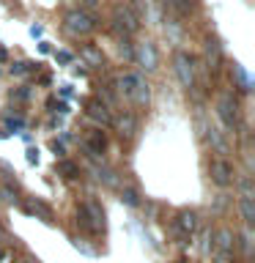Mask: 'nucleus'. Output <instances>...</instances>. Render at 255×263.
<instances>
[{
	"label": "nucleus",
	"instance_id": "1",
	"mask_svg": "<svg viewBox=\"0 0 255 263\" xmlns=\"http://www.w3.org/2000/svg\"><path fill=\"white\" fill-rule=\"evenodd\" d=\"M217 115H220V121H222V126H225V129H236L239 126V107L233 102V96L222 93L217 99Z\"/></svg>",
	"mask_w": 255,
	"mask_h": 263
},
{
	"label": "nucleus",
	"instance_id": "2",
	"mask_svg": "<svg viewBox=\"0 0 255 263\" xmlns=\"http://www.w3.org/2000/svg\"><path fill=\"white\" fill-rule=\"evenodd\" d=\"M66 30L71 36H88L94 30V16L88 11H69L66 14Z\"/></svg>",
	"mask_w": 255,
	"mask_h": 263
},
{
	"label": "nucleus",
	"instance_id": "3",
	"mask_svg": "<svg viewBox=\"0 0 255 263\" xmlns=\"http://www.w3.org/2000/svg\"><path fill=\"white\" fill-rule=\"evenodd\" d=\"M176 77L184 88H195V63L187 52L176 55Z\"/></svg>",
	"mask_w": 255,
	"mask_h": 263
},
{
	"label": "nucleus",
	"instance_id": "4",
	"mask_svg": "<svg viewBox=\"0 0 255 263\" xmlns=\"http://www.w3.org/2000/svg\"><path fill=\"white\" fill-rule=\"evenodd\" d=\"M209 173H211V181L220 186H228L230 181H233V167H230L225 159H214L209 164Z\"/></svg>",
	"mask_w": 255,
	"mask_h": 263
},
{
	"label": "nucleus",
	"instance_id": "5",
	"mask_svg": "<svg viewBox=\"0 0 255 263\" xmlns=\"http://www.w3.org/2000/svg\"><path fill=\"white\" fill-rule=\"evenodd\" d=\"M115 28L123 39L132 36V33L137 30V16L129 11V8H115Z\"/></svg>",
	"mask_w": 255,
	"mask_h": 263
},
{
	"label": "nucleus",
	"instance_id": "6",
	"mask_svg": "<svg viewBox=\"0 0 255 263\" xmlns=\"http://www.w3.org/2000/svg\"><path fill=\"white\" fill-rule=\"evenodd\" d=\"M135 61L143 66L145 71H154V69H156V49H154L151 41H145V44H140V47H137Z\"/></svg>",
	"mask_w": 255,
	"mask_h": 263
},
{
	"label": "nucleus",
	"instance_id": "7",
	"mask_svg": "<svg viewBox=\"0 0 255 263\" xmlns=\"http://www.w3.org/2000/svg\"><path fill=\"white\" fill-rule=\"evenodd\" d=\"M201 126H203L206 140L211 143L214 151H217V154H228V143H225V137H222V132L217 126H211V123H203V121H201Z\"/></svg>",
	"mask_w": 255,
	"mask_h": 263
},
{
	"label": "nucleus",
	"instance_id": "8",
	"mask_svg": "<svg viewBox=\"0 0 255 263\" xmlns=\"http://www.w3.org/2000/svg\"><path fill=\"white\" fill-rule=\"evenodd\" d=\"M135 77V85H132V102L135 104H148L151 102V88H148V82L140 77V74H132Z\"/></svg>",
	"mask_w": 255,
	"mask_h": 263
},
{
	"label": "nucleus",
	"instance_id": "9",
	"mask_svg": "<svg viewBox=\"0 0 255 263\" xmlns=\"http://www.w3.org/2000/svg\"><path fill=\"white\" fill-rule=\"evenodd\" d=\"M214 252H225V255L233 252V233L230 230H217L214 233Z\"/></svg>",
	"mask_w": 255,
	"mask_h": 263
},
{
	"label": "nucleus",
	"instance_id": "10",
	"mask_svg": "<svg viewBox=\"0 0 255 263\" xmlns=\"http://www.w3.org/2000/svg\"><path fill=\"white\" fill-rule=\"evenodd\" d=\"M239 209H242V217H244L247 225H252V219H255V203H252V192L239 197Z\"/></svg>",
	"mask_w": 255,
	"mask_h": 263
},
{
	"label": "nucleus",
	"instance_id": "11",
	"mask_svg": "<svg viewBox=\"0 0 255 263\" xmlns=\"http://www.w3.org/2000/svg\"><path fill=\"white\" fill-rule=\"evenodd\" d=\"M206 61H209V69H220V63H222V49L217 41H209L206 44Z\"/></svg>",
	"mask_w": 255,
	"mask_h": 263
},
{
	"label": "nucleus",
	"instance_id": "12",
	"mask_svg": "<svg viewBox=\"0 0 255 263\" xmlns=\"http://www.w3.org/2000/svg\"><path fill=\"white\" fill-rule=\"evenodd\" d=\"M176 228H178V230H184V233H192V230L197 228V217H195L192 211H181V214H178Z\"/></svg>",
	"mask_w": 255,
	"mask_h": 263
},
{
	"label": "nucleus",
	"instance_id": "13",
	"mask_svg": "<svg viewBox=\"0 0 255 263\" xmlns=\"http://www.w3.org/2000/svg\"><path fill=\"white\" fill-rule=\"evenodd\" d=\"M118 129H121V137H132L135 135V129H137V118L135 115H121L118 118Z\"/></svg>",
	"mask_w": 255,
	"mask_h": 263
},
{
	"label": "nucleus",
	"instance_id": "14",
	"mask_svg": "<svg viewBox=\"0 0 255 263\" xmlns=\"http://www.w3.org/2000/svg\"><path fill=\"white\" fill-rule=\"evenodd\" d=\"M88 107H90V118H96V121H102V123H110V112H107L104 104H99L96 99H94Z\"/></svg>",
	"mask_w": 255,
	"mask_h": 263
},
{
	"label": "nucleus",
	"instance_id": "15",
	"mask_svg": "<svg viewBox=\"0 0 255 263\" xmlns=\"http://www.w3.org/2000/svg\"><path fill=\"white\" fill-rule=\"evenodd\" d=\"M132 85H135V77H132V74L118 77V90H121L123 96H129V99H132Z\"/></svg>",
	"mask_w": 255,
	"mask_h": 263
},
{
	"label": "nucleus",
	"instance_id": "16",
	"mask_svg": "<svg viewBox=\"0 0 255 263\" xmlns=\"http://www.w3.org/2000/svg\"><path fill=\"white\" fill-rule=\"evenodd\" d=\"M118 52H121V58L123 61H135V49H132V44H129V39H121V44H118Z\"/></svg>",
	"mask_w": 255,
	"mask_h": 263
},
{
	"label": "nucleus",
	"instance_id": "17",
	"mask_svg": "<svg viewBox=\"0 0 255 263\" xmlns=\"http://www.w3.org/2000/svg\"><path fill=\"white\" fill-rule=\"evenodd\" d=\"M170 8H176L178 14H189L192 11V0H168Z\"/></svg>",
	"mask_w": 255,
	"mask_h": 263
},
{
	"label": "nucleus",
	"instance_id": "18",
	"mask_svg": "<svg viewBox=\"0 0 255 263\" xmlns=\"http://www.w3.org/2000/svg\"><path fill=\"white\" fill-rule=\"evenodd\" d=\"M121 200L126 203V205H132V209H137V205H140V197H137L135 189H123V192H121Z\"/></svg>",
	"mask_w": 255,
	"mask_h": 263
},
{
	"label": "nucleus",
	"instance_id": "19",
	"mask_svg": "<svg viewBox=\"0 0 255 263\" xmlns=\"http://www.w3.org/2000/svg\"><path fill=\"white\" fill-rule=\"evenodd\" d=\"M88 148H90L94 154H102V151H104V137H102V135H94V137L88 140Z\"/></svg>",
	"mask_w": 255,
	"mask_h": 263
},
{
	"label": "nucleus",
	"instance_id": "20",
	"mask_svg": "<svg viewBox=\"0 0 255 263\" xmlns=\"http://www.w3.org/2000/svg\"><path fill=\"white\" fill-rule=\"evenodd\" d=\"M242 250H244L247 255L252 252V233H250V230H244V236H242Z\"/></svg>",
	"mask_w": 255,
	"mask_h": 263
},
{
	"label": "nucleus",
	"instance_id": "21",
	"mask_svg": "<svg viewBox=\"0 0 255 263\" xmlns=\"http://www.w3.org/2000/svg\"><path fill=\"white\" fill-rule=\"evenodd\" d=\"M58 170H61V173H66V176H74V173H77V167H74V164L71 162H61V164H58Z\"/></svg>",
	"mask_w": 255,
	"mask_h": 263
},
{
	"label": "nucleus",
	"instance_id": "22",
	"mask_svg": "<svg viewBox=\"0 0 255 263\" xmlns=\"http://www.w3.org/2000/svg\"><path fill=\"white\" fill-rule=\"evenodd\" d=\"M82 55H85L90 63H102V58H99V52H96V49H90V47H88V49H85V52H82Z\"/></svg>",
	"mask_w": 255,
	"mask_h": 263
},
{
	"label": "nucleus",
	"instance_id": "23",
	"mask_svg": "<svg viewBox=\"0 0 255 263\" xmlns=\"http://www.w3.org/2000/svg\"><path fill=\"white\" fill-rule=\"evenodd\" d=\"M25 71H30V63H14L11 66V74H25Z\"/></svg>",
	"mask_w": 255,
	"mask_h": 263
},
{
	"label": "nucleus",
	"instance_id": "24",
	"mask_svg": "<svg viewBox=\"0 0 255 263\" xmlns=\"http://www.w3.org/2000/svg\"><path fill=\"white\" fill-rule=\"evenodd\" d=\"M225 203H228V197H225V195H217V203H214V211H222V209H225Z\"/></svg>",
	"mask_w": 255,
	"mask_h": 263
},
{
	"label": "nucleus",
	"instance_id": "25",
	"mask_svg": "<svg viewBox=\"0 0 255 263\" xmlns=\"http://www.w3.org/2000/svg\"><path fill=\"white\" fill-rule=\"evenodd\" d=\"M214 263H230V255H225V252H214Z\"/></svg>",
	"mask_w": 255,
	"mask_h": 263
},
{
	"label": "nucleus",
	"instance_id": "26",
	"mask_svg": "<svg viewBox=\"0 0 255 263\" xmlns=\"http://www.w3.org/2000/svg\"><path fill=\"white\" fill-rule=\"evenodd\" d=\"M55 58H58L61 63H69V61H71V52H55Z\"/></svg>",
	"mask_w": 255,
	"mask_h": 263
},
{
	"label": "nucleus",
	"instance_id": "27",
	"mask_svg": "<svg viewBox=\"0 0 255 263\" xmlns=\"http://www.w3.org/2000/svg\"><path fill=\"white\" fill-rule=\"evenodd\" d=\"M80 3L85 6V8H96V0H80Z\"/></svg>",
	"mask_w": 255,
	"mask_h": 263
},
{
	"label": "nucleus",
	"instance_id": "28",
	"mask_svg": "<svg viewBox=\"0 0 255 263\" xmlns=\"http://www.w3.org/2000/svg\"><path fill=\"white\" fill-rule=\"evenodd\" d=\"M0 61H6V49H0Z\"/></svg>",
	"mask_w": 255,
	"mask_h": 263
},
{
	"label": "nucleus",
	"instance_id": "29",
	"mask_svg": "<svg viewBox=\"0 0 255 263\" xmlns=\"http://www.w3.org/2000/svg\"><path fill=\"white\" fill-rule=\"evenodd\" d=\"M0 236H3V228H0Z\"/></svg>",
	"mask_w": 255,
	"mask_h": 263
},
{
	"label": "nucleus",
	"instance_id": "30",
	"mask_svg": "<svg viewBox=\"0 0 255 263\" xmlns=\"http://www.w3.org/2000/svg\"><path fill=\"white\" fill-rule=\"evenodd\" d=\"M0 258H3V255H0Z\"/></svg>",
	"mask_w": 255,
	"mask_h": 263
}]
</instances>
